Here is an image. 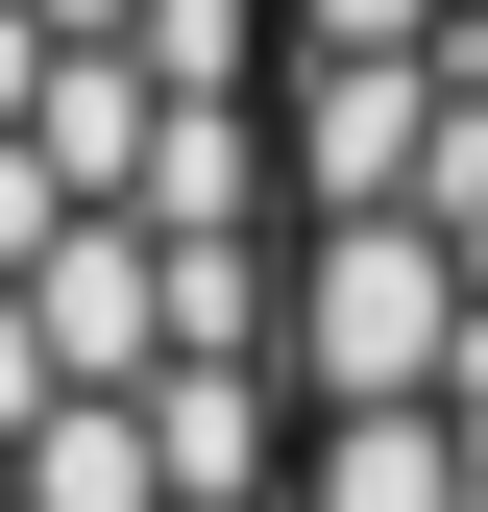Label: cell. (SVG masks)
Listing matches in <instances>:
<instances>
[{
  "label": "cell",
  "instance_id": "cell-6",
  "mask_svg": "<svg viewBox=\"0 0 488 512\" xmlns=\"http://www.w3.org/2000/svg\"><path fill=\"white\" fill-rule=\"evenodd\" d=\"M25 512H171L147 391H49V415H25Z\"/></svg>",
  "mask_w": 488,
  "mask_h": 512
},
{
  "label": "cell",
  "instance_id": "cell-2",
  "mask_svg": "<svg viewBox=\"0 0 488 512\" xmlns=\"http://www.w3.org/2000/svg\"><path fill=\"white\" fill-rule=\"evenodd\" d=\"M440 122H464V74L440 49H293V220H415V171H440Z\"/></svg>",
  "mask_w": 488,
  "mask_h": 512
},
{
  "label": "cell",
  "instance_id": "cell-7",
  "mask_svg": "<svg viewBox=\"0 0 488 512\" xmlns=\"http://www.w3.org/2000/svg\"><path fill=\"white\" fill-rule=\"evenodd\" d=\"M464 74H488V0H464Z\"/></svg>",
  "mask_w": 488,
  "mask_h": 512
},
{
  "label": "cell",
  "instance_id": "cell-5",
  "mask_svg": "<svg viewBox=\"0 0 488 512\" xmlns=\"http://www.w3.org/2000/svg\"><path fill=\"white\" fill-rule=\"evenodd\" d=\"M293 512H488V488H464V415H318Z\"/></svg>",
  "mask_w": 488,
  "mask_h": 512
},
{
  "label": "cell",
  "instance_id": "cell-1",
  "mask_svg": "<svg viewBox=\"0 0 488 512\" xmlns=\"http://www.w3.org/2000/svg\"><path fill=\"white\" fill-rule=\"evenodd\" d=\"M488 342V269L440 220H293V293H269V391L293 415H440Z\"/></svg>",
  "mask_w": 488,
  "mask_h": 512
},
{
  "label": "cell",
  "instance_id": "cell-4",
  "mask_svg": "<svg viewBox=\"0 0 488 512\" xmlns=\"http://www.w3.org/2000/svg\"><path fill=\"white\" fill-rule=\"evenodd\" d=\"M269 366H147V464H171V512H244V488H269Z\"/></svg>",
  "mask_w": 488,
  "mask_h": 512
},
{
  "label": "cell",
  "instance_id": "cell-3",
  "mask_svg": "<svg viewBox=\"0 0 488 512\" xmlns=\"http://www.w3.org/2000/svg\"><path fill=\"white\" fill-rule=\"evenodd\" d=\"M0 317H25L49 391H147V366H171V269H147V220H49Z\"/></svg>",
  "mask_w": 488,
  "mask_h": 512
}]
</instances>
